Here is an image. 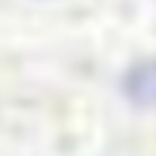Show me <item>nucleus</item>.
I'll return each mask as SVG.
<instances>
[{
  "label": "nucleus",
  "instance_id": "1",
  "mask_svg": "<svg viewBox=\"0 0 156 156\" xmlns=\"http://www.w3.org/2000/svg\"><path fill=\"white\" fill-rule=\"evenodd\" d=\"M144 92H147V95H156V70L147 73V86H144Z\"/></svg>",
  "mask_w": 156,
  "mask_h": 156
}]
</instances>
